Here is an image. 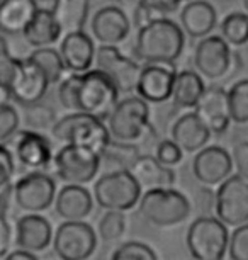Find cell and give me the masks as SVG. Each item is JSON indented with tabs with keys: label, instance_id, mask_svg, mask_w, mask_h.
Segmentation results:
<instances>
[{
	"label": "cell",
	"instance_id": "obj_24",
	"mask_svg": "<svg viewBox=\"0 0 248 260\" xmlns=\"http://www.w3.org/2000/svg\"><path fill=\"white\" fill-rule=\"evenodd\" d=\"M218 14L207 0H189L181 12L182 31L191 38H204L216 27Z\"/></svg>",
	"mask_w": 248,
	"mask_h": 260
},
{
	"label": "cell",
	"instance_id": "obj_46",
	"mask_svg": "<svg viewBox=\"0 0 248 260\" xmlns=\"http://www.w3.org/2000/svg\"><path fill=\"white\" fill-rule=\"evenodd\" d=\"M4 258H7V260H34L38 257L32 252H29V250L19 248V250H14V252H11V253L7 252Z\"/></svg>",
	"mask_w": 248,
	"mask_h": 260
},
{
	"label": "cell",
	"instance_id": "obj_7",
	"mask_svg": "<svg viewBox=\"0 0 248 260\" xmlns=\"http://www.w3.org/2000/svg\"><path fill=\"white\" fill-rule=\"evenodd\" d=\"M141 185L129 170H113L94 184V198L102 209L129 211L139 201Z\"/></svg>",
	"mask_w": 248,
	"mask_h": 260
},
{
	"label": "cell",
	"instance_id": "obj_38",
	"mask_svg": "<svg viewBox=\"0 0 248 260\" xmlns=\"http://www.w3.org/2000/svg\"><path fill=\"white\" fill-rule=\"evenodd\" d=\"M58 85V99L60 104L68 111H77V90L80 83V73H74L63 77Z\"/></svg>",
	"mask_w": 248,
	"mask_h": 260
},
{
	"label": "cell",
	"instance_id": "obj_39",
	"mask_svg": "<svg viewBox=\"0 0 248 260\" xmlns=\"http://www.w3.org/2000/svg\"><path fill=\"white\" fill-rule=\"evenodd\" d=\"M226 252L231 260H248V226L246 223L235 226L230 237H228Z\"/></svg>",
	"mask_w": 248,
	"mask_h": 260
},
{
	"label": "cell",
	"instance_id": "obj_45",
	"mask_svg": "<svg viewBox=\"0 0 248 260\" xmlns=\"http://www.w3.org/2000/svg\"><path fill=\"white\" fill-rule=\"evenodd\" d=\"M14 65H16V56H0V83H6L9 87L14 75Z\"/></svg>",
	"mask_w": 248,
	"mask_h": 260
},
{
	"label": "cell",
	"instance_id": "obj_47",
	"mask_svg": "<svg viewBox=\"0 0 248 260\" xmlns=\"http://www.w3.org/2000/svg\"><path fill=\"white\" fill-rule=\"evenodd\" d=\"M118 4V7L121 9H126V11H134L138 9L141 4H145V0H114Z\"/></svg>",
	"mask_w": 248,
	"mask_h": 260
},
{
	"label": "cell",
	"instance_id": "obj_49",
	"mask_svg": "<svg viewBox=\"0 0 248 260\" xmlns=\"http://www.w3.org/2000/svg\"><path fill=\"white\" fill-rule=\"evenodd\" d=\"M11 55V50H9V45L4 38V34H0V56H9Z\"/></svg>",
	"mask_w": 248,
	"mask_h": 260
},
{
	"label": "cell",
	"instance_id": "obj_14",
	"mask_svg": "<svg viewBox=\"0 0 248 260\" xmlns=\"http://www.w3.org/2000/svg\"><path fill=\"white\" fill-rule=\"evenodd\" d=\"M94 61L97 68L108 75L119 92L129 94L134 92L136 80H138L141 67L129 56L121 53L118 46L113 45H102L95 50Z\"/></svg>",
	"mask_w": 248,
	"mask_h": 260
},
{
	"label": "cell",
	"instance_id": "obj_33",
	"mask_svg": "<svg viewBox=\"0 0 248 260\" xmlns=\"http://www.w3.org/2000/svg\"><path fill=\"white\" fill-rule=\"evenodd\" d=\"M221 38L230 46H245L248 41V17L245 12H231L221 22Z\"/></svg>",
	"mask_w": 248,
	"mask_h": 260
},
{
	"label": "cell",
	"instance_id": "obj_21",
	"mask_svg": "<svg viewBox=\"0 0 248 260\" xmlns=\"http://www.w3.org/2000/svg\"><path fill=\"white\" fill-rule=\"evenodd\" d=\"M58 53H60L66 70L74 73H82L89 70L92 63H94L95 46L89 34L84 29H80V31L66 32Z\"/></svg>",
	"mask_w": 248,
	"mask_h": 260
},
{
	"label": "cell",
	"instance_id": "obj_40",
	"mask_svg": "<svg viewBox=\"0 0 248 260\" xmlns=\"http://www.w3.org/2000/svg\"><path fill=\"white\" fill-rule=\"evenodd\" d=\"M21 119L16 111V107L7 104H0V143L11 141V138L19 129Z\"/></svg>",
	"mask_w": 248,
	"mask_h": 260
},
{
	"label": "cell",
	"instance_id": "obj_6",
	"mask_svg": "<svg viewBox=\"0 0 248 260\" xmlns=\"http://www.w3.org/2000/svg\"><path fill=\"white\" fill-rule=\"evenodd\" d=\"M226 224L212 216H199L187 230V248L197 260H221L228 247Z\"/></svg>",
	"mask_w": 248,
	"mask_h": 260
},
{
	"label": "cell",
	"instance_id": "obj_8",
	"mask_svg": "<svg viewBox=\"0 0 248 260\" xmlns=\"http://www.w3.org/2000/svg\"><path fill=\"white\" fill-rule=\"evenodd\" d=\"M53 165L58 179L66 184L85 185L92 182L100 170V156L85 146L68 145L61 146L53 155Z\"/></svg>",
	"mask_w": 248,
	"mask_h": 260
},
{
	"label": "cell",
	"instance_id": "obj_1",
	"mask_svg": "<svg viewBox=\"0 0 248 260\" xmlns=\"http://www.w3.org/2000/svg\"><path fill=\"white\" fill-rule=\"evenodd\" d=\"M186 46L182 27L172 19L160 17L138 27L134 53L145 63H173Z\"/></svg>",
	"mask_w": 248,
	"mask_h": 260
},
{
	"label": "cell",
	"instance_id": "obj_25",
	"mask_svg": "<svg viewBox=\"0 0 248 260\" xmlns=\"http://www.w3.org/2000/svg\"><path fill=\"white\" fill-rule=\"evenodd\" d=\"M61 26L58 24L56 17L53 16L51 9H40L32 16L31 22L24 27L22 36L26 43L32 48H45L58 43L61 38Z\"/></svg>",
	"mask_w": 248,
	"mask_h": 260
},
{
	"label": "cell",
	"instance_id": "obj_20",
	"mask_svg": "<svg viewBox=\"0 0 248 260\" xmlns=\"http://www.w3.org/2000/svg\"><path fill=\"white\" fill-rule=\"evenodd\" d=\"M51 238V223L40 213H27L17 219L16 235H14V242H16L17 248L29 250L32 253L43 252L50 247Z\"/></svg>",
	"mask_w": 248,
	"mask_h": 260
},
{
	"label": "cell",
	"instance_id": "obj_22",
	"mask_svg": "<svg viewBox=\"0 0 248 260\" xmlns=\"http://www.w3.org/2000/svg\"><path fill=\"white\" fill-rule=\"evenodd\" d=\"M55 213L65 221L85 219L94 209V199L90 192L80 184H66L55 194Z\"/></svg>",
	"mask_w": 248,
	"mask_h": 260
},
{
	"label": "cell",
	"instance_id": "obj_9",
	"mask_svg": "<svg viewBox=\"0 0 248 260\" xmlns=\"http://www.w3.org/2000/svg\"><path fill=\"white\" fill-rule=\"evenodd\" d=\"M215 204L216 218L225 224L238 226L248 221V177L230 174L218 184Z\"/></svg>",
	"mask_w": 248,
	"mask_h": 260
},
{
	"label": "cell",
	"instance_id": "obj_16",
	"mask_svg": "<svg viewBox=\"0 0 248 260\" xmlns=\"http://www.w3.org/2000/svg\"><path fill=\"white\" fill-rule=\"evenodd\" d=\"M11 140L14 145V155L17 156V161L24 169L43 170L51 164V143L40 131L17 129Z\"/></svg>",
	"mask_w": 248,
	"mask_h": 260
},
{
	"label": "cell",
	"instance_id": "obj_11",
	"mask_svg": "<svg viewBox=\"0 0 248 260\" xmlns=\"http://www.w3.org/2000/svg\"><path fill=\"white\" fill-rule=\"evenodd\" d=\"M51 240L55 253L63 260H85L97 248V235L84 219L61 223Z\"/></svg>",
	"mask_w": 248,
	"mask_h": 260
},
{
	"label": "cell",
	"instance_id": "obj_10",
	"mask_svg": "<svg viewBox=\"0 0 248 260\" xmlns=\"http://www.w3.org/2000/svg\"><path fill=\"white\" fill-rule=\"evenodd\" d=\"M56 182L45 172L31 170L12 184V201L24 213H43L55 201Z\"/></svg>",
	"mask_w": 248,
	"mask_h": 260
},
{
	"label": "cell",
	"instance_id": "obj_5",
	"mask_svg": "<svg viewBox=\"0 0 248 260\" xmlns=\"http://www.w3.org/2000/svg\"><path fill=\"white\" fill-rule=\"evenodd\" d=\"M108 131L113 140L128 143H136L147 138L152 131L148 102L139 95H129L118 101L108 117Z\"/></svg>",
	"mask_w": 248,
	"mask_h": 260
},
{
	"label": "cell",
	"instance_id": "obj_17",
	"mask_svg": "<svg viewBox=\"0 0 248 260\" xmlns=\"http://www.w3.org/2000/svg\"><path fill=\"white\" fill-rule=\"evenodd\" d=\"M192 160V174L202 185H218L233 172L231 155L218 145L202 146Z\"/></svg>",
	"mask_w": 248,
	"mask_h": 260
},
{
	"label": "cell",
	"instance_id": "obj_3",
	"mask_svg": "<svg viewBox=\"0 0 248 260\" xmlns=\"http://www.w3.org/2000/svg\"><path fill=\"white\" fill-rule=\"evenodd\" d=\"M51 133L55 140L61 143L85 146L95 151L97 155H100V151L111 140L104 121L82 111H72V114L56 119L51 127Z\"/></svg>",
	"mask_w": 248,
	"mask_h": 260
},
{
	"label": "cell",
	"instance_id": "obj_41",
	"mask_svg": "<svg viewBox=\"0 0 248 260\" xmlns=\"http://www.w3.org/2000/svg\"><path fill=\"white\" fill-rule=\"evenodd\" d=\"M155 158L162 161L163 165L173 167L182 161L184 151L173 140H162L157 145V148H155Z\"/></svg>",
	"mask_w": 248,
	"mask_h": 260
},
{
	"label": "cell",
	"instance_id": "obj_37",
	"mask_svg": "<svg viewBox=\"0 0 248 260\" xmlns=\"http://www.w3.org/2000/svg\"><path fill=\"white\" fill-rule=\"evenodd\" d=\"M113 258L114 260H155L157 258V253L147 243L126 242L114 250Z\"/></svg>",
	"mask_w": 248,
	"mask_h": 260
},
{
	"label": "cell",
	"instance_id": "obj_26",
	"mask_svg": "<svg viewBox=\"0 0 248 260\" xmlns=\"http://www.w3.org/2000/svg\"><path fill=\"white\" fill-rule=\"evenodd\" d=\"M36 11L38 0H0V34H22Z\"/></svg>",
	"mask_w": 248,
	"mask_h": 260
},
{
	"label": "cell",
	"instance_id": "obj_51",
	"mask_svg": "<svg viewBox=\"0 0 248 260\" xmlns=\"http://www.w3.org/2000/svg\"><path fill=\"white\" fill-rule=\"evenodd\" d=\"M45 2H48V0H45Z\"/></svg>",
	"mask_w": 248,
	"mask_h": 260
},
{
	"label": "cell",
	"instance_id": "obj_31",
	"mask_svg": "<svg viewBox=\"0 0 248 260\" xmlns=\"http://www.w3.org/2000/svg\"><path fill=\"white\" fill-rule=\"evenodd\" d=\"M226 102H228V112H230V119L235 124H246L248 122V80L235 82L231 89L226 92Z\"/></svg>",
	"mask_w": 248,
	"mask_h": 260
},
{
	"label": "cell",
	"instance_id": "obj_15",
	"mask_svg": "<svg viewBox=\"0 0 248 260\" xmlns=\"http://www.w3.org/2000/svg\"><path fill=\"white\" fill-rule=\"evenodd\" d=\"M175 73L173 63H147L139 70L134 92L150 104L167 102L172 97Z\"/></svg>",
	"mask_w": 248,
	"mask_h": 260
},
{
	"label": "cell",
	"instance_id": "obj_30",
	"mask_svg": "<svg viewBox=\"0 0 248 260\" xmlns=\"http://www.w3.org/2000/svg\"><path fill=\"white\" fill-rule=\"evenodd\" d=\"M141 155L139 146L128 141H119L111 138L104 150L100 151V169L113 170H129L136 158Z\"/></svg>",
	"mask_w": 248,
	"mask_h": 260
},
{
	"label": "cell",
	"instance_id": "obj_32",
	"mask_svg": "<svg viewBox=\"0 0 248 260\" xmlns=\"http://www.w3.org/2000/svg\"><path fill=\"white\" fill-rule=\"evenodd\" d=\"M27 58H31V60L45 72V75L48 77L50 83H58L63 77H65L66 68L63 65L60 53L56 50H53V48H50V46L36 48Z\"/></svg>",
	"mask_w": 248,
	"mask_h": 260
},
{
	"label": "cell",
	"instance_id": "obj_35",
	"mask_svg": "<svg viewBox=\"0 0 248 260\" xmlns=\"http://www.w3.org/2000/svg\"><path fill=\"white\" fill-rule=\"evenodd\" d=\"M12 201V184H7L0 189V258L6 257L12 243V226L9 219Z\"/></svg>",
	"mask_w": 248,
	"mask_h": 260
},
{
	"label": "cell",
	"instance_id": "obj_23",
	"mask_svg": "<svg viewBox=\"0 0 248 260\" xmlns=\"http://www.w3.org/2000/svg\"><path fill=\"white\" fill-rule=\"evenodd\" d=\"M209 138H211V131L194 111L186 112L172 126V140L187 153H196L197 150L207 145Z\"/></svg>",
	"mask_w": 248,
	"mask_h": 260
},
{
	"label": "cell",
	"instance_id": "obj_4",
	"mask_svg": "<svg viewBox=\"0 0 248 260\" xmlns=\"http://www.w3.org/2000/svg\"><path fill=\"white\" fill-rule=\"evenodd\" d=\"M119 101V90L102 70H85L80 73L77 90V111L105 121Z\"/></svg>",
	"mask_w": 248,
	"mask_h": 260
},
{
	"label": "cell",
	"instance_id": "obj_34",
	"mask_svg": "<svg viewBox=\"0 0 248 260\" xmlns=\"http://www.w3.org/2000/svg\"><path fill=\"white\" fill-rule=\"evenodd\" d=\"M22 107H24V121H26L27 129L40 131V133H43V131H51L53 124L58 119L55 109L43 104L41 101Z\"/></svg>",
	"mask_w": 248,
	"mask_h": 260
},
{
	"label": "cell",
	"instance_id": "obj_2",
	"mask_svg": "<svg viewBox=\"0 0 248 260\" xmlns=\"http://www.w3.org/2000/svg\"><path fill=\"white\" fill-rule=\"evenodd\" d=\"M139 213L155 228H173L191 216V203L181 190L152 187L139 196Z\"/></svg>",
	"mask_w": 248,
	"mask_h": 260
},
{
	"label": "cell",
	"instance_id": "obj_50",
	"mask_svg": "<svg viewBox=\"0 0 248 260\" xmlns=\"http://www.w3.org/2000/svg\"><path fill=\"white\" fill-rule=\"evenodd\" d=\"M179 4H182V2H189V0H177Z\"/></svg>",
	"mask_w": 248,
	"mask_h": 260
},
{
	"label": "cell",
	"instance_id": "obj_12",
	"mask_svg": "<svg viewBox=\"0 0 248 260\" xmlns=\"http://www.w3.org/2000/svg\"><path fill=\"white\" fill-rule=\"evenodd\" d=\"M50 80L45 72L31 58H16L14 75L9 83L12 99L21 106H29L45 99L50 89Z\"/></svg>",
	"mask_w": 248,
	"mask_h": 260
},
{
	"label": "cell",
	"instance_id": "obj_44",
	"mask_svg": "<svg viewBox=\"0 0 248 260\" xmlns=\"http://www.w3.org/2000/svg\"><path fill=\"white\" fill-rule=\"evenodd\" d=\"M231 161L236 167V174L243 175V177H248V143L245 140L238 141L235 145Z\"/></svg>",
	"mask_w": 248,
	"mask_h": 260
},
{
	"label": "cell",
	"instance_id": "obj_28",
	"mask_svg": "<svg viewBox=\"0 0 248 260\" xmlns=\"http://www.w3.org/2000/svg\"><path fill=\"white\" fill-rule=\"evenodd\" d=\"M206 89L202 77L194 70H182L175 73L172 97L179 109H194L199 97Z\"/></svg>",
	"mask_w": 248,
	"mask_h": 260
},
{
	"label": "cell",
	"instance_id": "obj_36",
	"mask_svg": "<svg viewBox=\"0 0 248 260\" xmlns=\"http://www.w3.org/2000/svg\"><path fill=\"white\" fill-rule=\"evenodd\" d=\"M126 216L124 211L108 209V213L100 218L99 223V238L102 242L111 243L119 240L126 232Z\"/></svg>",
	"mask_w": 248,
	"mask_h": 260
},
{
	"label": "cell",
	"instance_id": "obj_18",
	"mask_svg": "<svg viewBox=\"0 0 248 260\" xmlns=\"http://www.w3.org/2000/svg\"><path fill=\"white\" fill-rule=\"evenodd\" d=\"M194 112L199 116L211 135L225 133L230 126V112H228L226 90L220 85L206 87L199 97L197 104L194 106Z\"/></svg>",
	"mask_w": 248,
	"mask_h": 260
},
{
	"label": "cell",
	"instance_id": "obj_52",
	"mask_svg": "<svg viewBox=\"0 0 248 260\" xmlns=\"http://www.w3.org/2000/svg\"><path fill=\"white\" fill-rule=\"evenodd\" d=\"M89 2H90V0H89Z\"/></svg>",
	"mask_w": 248,
	"mask_h": 260
},
{
	"label": "cell",
	"instance_id": "obj_29",
	"mask_svg": "<svg viewBox=\"0 0 248 260\" xmlns=\"http://www.w3.org/2000/svg\"><path fill=\"white\" fill-rule=\"evenodd\" d=\"M51 12L63 32L80 31L89 19V0H53Z\"/></svg>",
	"mask_w": 248,
	"mask_h": 260
},
{
	"label": "cell",
	"instance_id": "obj_19",
	"mask_svg": "<svg viewBox=\"0 0 248 260\" xmlns=\"http://www.w3.org/2000/svg\"><path fill=\"white\" fill-rule=\"evenodd\" d=\"M131 22L124 9L118 6L102 7L94 14L92 19V32L100 45L118 46L129 36Z\"/></svg>",
	"mask_w": 248,
	"mask_h": 260
},
{
	"label": "cell",
	"instance_id": "obj_43",
	"mask_svg": "<svg viewBox=\"0 0 248 260\" xmlns=\"http://www.w3.org/2000/svg\"><path fill=\"white\" fill-rule=\"evenodd\" d=\"M160 17H165V14L157 11V9L152 7L147 2L141 4L138 9H134L133 11V21H134L136 29L147 26L148 22H152V21H155V19H160Z\"/></svg>",
	"mask_w": 248,
	"mask_h": 260
},
{
	"label": "cell",
	"instance_id": "obj_42",
	"mask_svg": "<svg viewBox=\"0 0 248 260\" xmlns=\"http://www.w3.org/2000/svg\"><path fill=\"white\" fill-rule=\"evenodd\" d=\"M16 174V161L11 150L4 143H0V189L11 184V180Z\"/></svg>",
	"mask_w": 248,
	"mask_h": 260
},
{
	"label": "cell",
	"instance_id": "obj_13",
	"mask_svg": "<svg viewBox=\"0 0 248 260\" xmlns=\"http://www.w3.org/2000/svg\"><path fill=\"white\" fill-rule=\"evenodd\" d=\"M196 70L209 80L226 77L231 73L233 50L221 36H204L194 51Z\"/></svg>",
	"mask_w": 248,
	"mask_h": 260
},
{
	"label": "cell",
	"instance_id": "obj_27",
	"mask_svg": "<svg viewBox=\"0 0 248 260\" xmlns=\"http://www.w3.org/2000/svg\"><path fill=\"white\" fill-rule=\"evenodd\" d=\"M129 172L141 187H172L175 184V172L155 158V155H139Z\"/></svg>",
	"mask_w": 248,
	"mask_h": 260
},
{
	"label": "cell",
	"instance_id": "obj_48",
	"mask_svg": "<svg viewBox=\"0 0 248 260\" xmlns=\"http://www.w3.org/2000/svg\"><path fill=\"white\" fill-rule=\"evenodd\" d=\"M12 95H11V90H9V87L6 83H0V104H7V102H11Z\"/></svg>",
	"mask_w": 248,
	"mask_h": 260
}]
</instances>
